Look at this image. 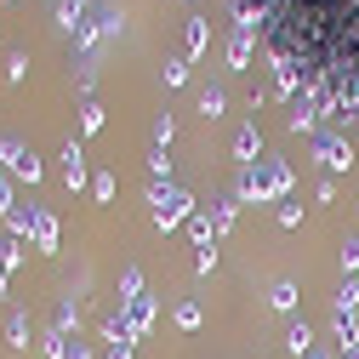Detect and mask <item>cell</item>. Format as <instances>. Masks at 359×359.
<instances>
[{"instance_id": "1", "label": "cell", "mask_w": 359, "mask_h": 359, "mask_svg": "<svg viewBox=\"0 0 359 359\" xmlns=\"http://www.w3.org/2000/svg\"><path fill=\"white\" fill-rule=\"evenodd\" d=\"M291 165L285 160H251V165H240V177H234V200L240 205H274V200H285L291 194Z\"/></svg>"}, {"instance_id": "2", "label": "cell", "mask_w": 359, "mask_h": 359, "mask_svg": "<svg viewBox=\"0 0 359 359\" xmlns=\"http://www.w3.org/2000/svg\"><path fill=\"white\" fill-rule=\"evenodd\" d=\"M194 211H200V205H194L189 189H177V183H149V217H154V229H160V234L183 229Z\"/></svg>"}, {"instance_id": "3", "label": "cell", "mask_w": 359, "mask_h": 359, "mask_svg": "<svg viewBox=\"0 0 359 359\" xmlns=\"http://www.w3.org/2000/svg\"><path fill=\"white\" fill-rule=\"evenodd\" d=\"M120 29V12L109 6V0H92V6L80 12V23H74V52H92L103 34H114Z\"/></svg>"}, {"instance_id": "4", "label": "cell", "mask_w": 359, "mask_h": 359, "mask_svg": "<svg viewBox=\"0 0 359 359\" xmlns=\"http://www.w3.org/2000/svg\"><path fill=\"white\" fill-rule=\"evenodd\" d=\"M313 160H320L325 171H348V165H353V143H348V131L320 126V131H313Z\"/></svg>"}, {"instance_id": "5", "label": "cell", "mask_w": 359, "mask_h": 359, "mask_svg": "<svg viewBox=\"0 0 359 359\" xmlns=\"http://www.w3.org/2000/svg\"><path fill=\"white\" fill-rule=\"evenodd\" d=\"M0 165H6V177H18V183H40V160H34V149L23 143V137H12V131H6V137H0Z\"/></svg>"}, {"instance_id": "6", "label": "cell", "mask_w": 359, "mask_h": 359, "mask_svg": "<svg viewBox=\"0 0 359 359\" xmlns=\"http://www.w3.org/2000/svg\"><path fill=\"white\" fill-rule=\"evenodd\" d=\"M63 183L80 194V189H92V177H86V149H80V137H69L63 143Z\"/></svg>"}, {"instance_id": "7", "label": "cell", "mask_w": 359, "mask_h": 359, "mask_svg": "<svg viewBox=\"0 0 359 359\" xmlns=\"http://www.w3.org/2000/svg\"><path fill=\"white\" fill-rule=\"evenodd\" d=\"M205 46H211V23L205 18H183V57L194 63V57H205Z\"/></svg>"}, {"instance_id": "8", "label": "cell", "mask_w": 359, "mask_h": 359, "mask_svg": "<svg viewBox=\"0 0 359 359\" xmlns=\"http://www.w3.org/2000/svg\"><path fill=\"white\" fill-rule=\"evenodd\" d=\"M234 160H240V165L262 160V126H257V120H245V126L234 131Z\"/></svg>"}, {"instance_id": "9", "label": "cell", "mask_w": 359, "mask_h": 359, "mask_svg": "<svg viewBox=\"0 0 359 359\" xmlns=\"http://www.w3.org/2000/svg\"><path fill=\"white\" fill-rule=\"evenodd\" d=\"M120 313H126V325L137 331V337H149V325H154V297H149V291H143V297H131Z\"/></svg>"}, {"instance_id": "10", "label": "cell", "mask_w": 359, "mask_h": 359, "mask_svg": "<svg viewBox=\"0 0 359 359\" xmlns=\"http://www.w3.org/2000/svg\"><path fill=\"white\" fill-rule=\"evenodd\" d=\"M52 331H57V337H80V302H74V297H63V302L52 308Z\"/></svg>"}, {"instance_id": "11", "label": "cell", "mask_w": 359, "mask_h": 359, "mask_svg": "<svg viewBox=\"0 0 359 359\" xmlns=\"http://www.w3.org/2000/svg\"><path fill=\"white\" fill-rule=\"evenodd\" d=\"M234 217H240V200H234V194H217V200H211V229H217V240L234 229Z\"/></svg>"}, {"instance_id": "12", "label": "cell", "mask_w": 359, "mask_h": 359, "mask_svg": "<svg viewBox=\"0 0 359 359\" xmlns=\"http://www.w3.org/2000/svg\"><path fill=\"white\" fill-rule=\"evenodd\" d=\"M251 46H257V34L229 29V69H251Z\"/></svg>"}, {"instance_id": "13", "label": "cell", "mask_w": 359, "mask_h": 359, "mask_svg": "<svg viewBox=\"0 0 359 359\" xmlns=\"http://www.w3.org/2000/svg\"><path fill=\"white\" fill-rule=\"evenodd\" d=\"M285 348H291L297 359H308V353H313V325H308V320H291V331H285Z\"/></svg>"}, {"instance_id": "14", "label": "cell", "mask_w": 359, "mask_h": 359, "mask_svg": "<svg viewBox=\"0 0 359 359\" xmlns=\"http://www.w3.org/2000/svg\"><path fill=\"white\" fill-rule=\"evenodd\" d=\"M34 251H57V217L40 205V222H34Z\"/></svg>"}, {"instance_id": "15", "label": "cell", "mask_w": 359, "mask_h": 359, "mask_svg": "<svg viewBox=\"0 0 359 359\" xmlns=\"http://www.w3.org/2000/svg\"><path fill=\"white\" fill-rule=\"evenodd\" d=\"M205 120H222V109H229V92H222V86H205L200 92V103H194Z\"/></svg>"}, {"instance_id": "16", "label": "cell", "mask_w": 359, "mask_h": 359, "mask_svg": "<svg viewBox=\"0 0 359 359\" xmlns=\"http://www.w3.org/2000/svg\"><path fill=\"white\" fill-rule=\"evenodd\" d=\"M171 137H177V120H171V114H154V126H149V149H171Z\"/></svg>"}, {"instance_id": "17", "label": "cell", "mask_w": 359, "mask_h": 359, "mask_svg": "<svg viewBox=\"0 0 359 359\" xmlns=\"http://www.w3.org/2000/svg\"><path fill=\"white\" fill-rule=\"evenodd\" d=\"M103 120H109V114H103V103H97V97H86V109H80V131H86V137H97Z\"/></svg>"}, {"instance_id": "18", "label": "cell", "mask_w": 359, "mask_h": 359, "mask_svg": "<svg viewBox=\"0 0 359 359\" xmlns=\"http://www.w3.org/2000/svg\"><path fill=\"white\" fill-rule=\"evenodd\" d=\"M149 183H171V149H149Z\"/></svg>"}, {"instance_id": "19", "label": "cell", "mask_w": 359, "mask_h": 359, "mask_svg": "<svg viewBox=\"0 0 359 359\" xmlns=\"http://www.w3.org/2000/svg\"><path fill=\"white\" fill-rule=\"evenodd\" d=\"M331 313H359V280H342V291H337Z\"/></svg>"}, {"instance_id": "20", "label": "cell", "mask_w": 359, "mask_h": 359, "mask_svg": "<svg viewBox=\"0 0 359 359\" xmlns=\"http://www.w3.org/2000/svg\"><path fill=\"white\" fill-rule=\"evenodd\" d=\"M189 234H194V251H200V245H217V229H211V217H200V211L189 217Z\"/></svg>"}, {"instance_id": "21", "label": "cell", "mask_w": 359, "mask_h": 359, "mask_svg": "<svg viewBox=\"0 0 359 359\" xmlns=\"http://www.w3.org/2000/svg\"><path fill=\"white\" fill-rule=\"evenodd\" d=\"M6 342L12 348H29V313H6Z\"/></svg>"}, {"instance_id": "22", "label": "cell", "mask_w": 359, "mask_h": 359, "mask_svg": "<svg viewBox=\"0 0 359 359\" xmlns=\"http://www.w3.org/2000/svg\"><path fill=\"white\" fill-rule=\"evenodd\" d=\"M337 257H342V274H348V280H359V234H348Z\"/></svg>"}, {"instance_id": "23", "label": "cell", "mask_w": 359, "mask_h": 359, "mask_svg": "<svg viewBox=\"0 0 359 359\" xmlns=\"http://www.w3.org/2000/svg\"><path fill=\"white\" fill-rule=\"evenodd\" d=\"M268 302H274L280 313H297V285H291V280H280L274 291H268Z\"/></svg>"}, {"instance_id": "24", "label": "cell", "mask_w": 359, "mask_h": 359, "mask_svg": "<svg viewBox=\"0 0 359 359\" xmlns=\"http://www.w3.org/2000/svg\"><path fill=\"white\" fill-rule=\"evenodd\" d=\"M131 297H143V268H126V274H120V308Z\"/></svg>"}, {"instance_id": "25", "label": "cell", "mask_w": 359, "mask_h": 359, "mask_svg": "<svg viewBox=\"0 0 359 359\" xmlns=\"http://www.w3.org/2000/svg\"><path fill=\"white\" fill-rule=\"evenodd\" d=\"M86 6H92V0H57V23L74 34V23H80V12H86Z\"/></svg>"}, {"instance_id": "26", "label": "cell", "mask_w": 359, "mask_h": 359, "mask_svg": "<svg viewBox=\"0 0 359 359\" xmlns=\"http://www.w3.org/2000/svg\"><path fill=\"white\" fill-rule=\"evenodd\" d=\"M160 74H165V86H189V57H165Z\"/></svg>"}, {"instance_id": "27", "label": "cell", "mask_w": 359, "mask_h": 359, "mask_svg": "<svg viewBox=\"0 0 359 359\" xmlns=\"http://www.w3.org/2000/svg\"><path fill=\"white\" fill-rule=\"evenodd\" d=\"M114 189H120V183H114L109 171H97V177H92V200H97V205H109V200H114Z\"/></svg>"}, {"instance_id": "28", "label": "cell", "mask_w": 359, "mask_h": 359, "mask_svg": "<svg viewBox=\"0 0 359 359\" xmlns=\"http://www.w3.org/2000/svg\"><path fill=\"white\" fill-rule=\"evenodd\" d=\"M200 320H205L200 302H177V325H183V331H200Z\"/></svg>"}, {"instance_id": "29", "label": "cell", "mask_w": 359, "mask_h": 359, "mask_svg": "<svg viewBox=\"0 0 359 359\" xmlns=\"http://www.w3.org/2000/svg\"><path fill=\"white\" fill-rule=\"evenodd\" d=\"M18 262H23V240H12V234H6V245H0V268H6V274H12Z\"/></svg>"}, {"instance_id": "30", "label": "cell", "mask_w": 359, "mask_h": 359, "mask_svg": "<svg viewBox=\"0 0 359 359\" xmlns=\"http://www.w3.org/2000/svg\"><path fill=\"white\" fill-rule=\"evenodd\" d=\"M74 86H80V92H86V97H92V86H97V63H92V57H86V63L74 69Z\"/></svg>"}, {"instance_id": "31", "label": "cell", "mask_w": 359, "mask_h": 359, "mask_svg": "<svg viewBox=\"0 0 359 359\" xmlns=\"http://www.w3.org/2000/svg\"><path fill=\"white\" fill-rule=\"evenodd\" d=\"M18 211V194H12V177H0V222Z\"/></svg>"}, {"instance_id": "32", "label": "cell", "mask_w": 359, "mask_h": 359, "mask_svg": "<svg viewBox=\"0 0 359 359\" xmlns=\"http://www.w3.org/2000/svg\"><path fill=\"white\" fill-rule=\"evenodd\" d=\"M23 74H29V57H23V52H12V57H6V80H12V86H18V80H23Z\"/></svg>"}, {"instance_id": "33", "label": "cell", "mask_w": 359, "mask_h": 359, "mask_svg": "<svg viewBox=\"0 0 359 359\" xmlns=\"http://www.w3.org/2000/svg\"><path fill=\"white\" fill-rule=\"evenodd\" d=\"M131 353H137V342H131V337H126V342H109V348H103V359H131Z\"/></svg>"}, {"instance_id": "34", "label": "cell", "mask_w": 359, "mask_h": 359, "mask_svg": "<svg viewBox=\"0 0 359 359\" xmlns=\"http://www.w3.org/2000/svg\"><path fill=\"white\" fill-rule=\"evenodd\" d=\"M274 217H280V229H297V222H302V205H280Z\"/></svg>"}, {"instance_id": "35", "label": "cell", "mask_w": 359, "mask_h": 359, "mask_svg": "<svg viewBox=\"0 0 359 359\" xmlns=\"http://www.w3.org/2000/svg\"><path fill=\"white\" fill-rule=\"evenodd\" d=\"M63 359H92V342H80V337H69V348H63Z\"/></svg>"}, {"instance_id": "36", "label": "cell", "mask_w": 359, "mask_h": 359, "mask_svg": "<svg viewBox=\"0 0 359 359\" xmlns=\"http://www.w3.org/2000/svg\"><path fill=\"white\" fill-rule=\"evenodd\" d=\"M194 268H200V274H211V268H217V245H200V257H194Z\"/></svg>"}, {"instance_id": "37", "label": "cell", "mask_w": 359, "mask_h": 359, "mask_svg": "<svg viewBox=\"0 0 359 359\" xmlns=\"http://www.w3.org/2000/svg\"><path fill=\"white\" fill-rule=\"evenodd\" d=\"M337 359H359V342H337Z\"/></svg>"}, {"instance_id": "38", "label": "cell", "mask_w": 359, "mask_h": 359, "mask_svg": "<svg viewBox=\"0 0 359 359\" xmlns=\"http://www.w3.org/2000/svg\"><path fill=\"white\" fill-rule=\"evenodd\" d=\"M0 297H6V268H0Z\"/></svg>"}, {"instance_id": "39", "label": "cell", "mask_w": 359, "mask_h": 359, "mask_svg": "<svg viewBox=\"0 0 359 359\" xmlns=\"http://www.w3.org/2000/svg\"><path fill=\"white\" fill-rule=\"evenodd\" d=\"M308 359H325V353H308Z\"/></svg>"}]
</instances>
